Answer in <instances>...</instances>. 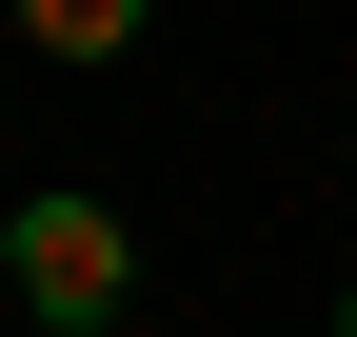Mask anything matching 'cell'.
I'll list each match as a JSON object with an SVG mask.
<instances>
[{"label": "cell", "instance_id": "obj_1", "mask_svg": "<svg viewBox=\"0 0 357 337\" xmlns=\"http://www.w3.org/2000/svg\"><path fill=\"white\" fill-rule=\"evenodd\" d=\"M0 278H20V318H60V337H100L119 298H139V238H119L100 198H20V219H0Z\"/></svg>", "mask_w": 357, "mask_h": 337}, {"label": "cell", "instance_id": "obj_3", "mask_svg": "<svg viewBox=\"0 0 357 337\" xmlns=\"http://www.w3.org/2000/svg\"><path fill=\"white\" fill-rule=\"evenodd\" d=\"M337 337H357V318H337Z\"/></svg>", "mask_w": 357, "mask_h": 337}, {"label": "cell", "instance_id": "obj_2", "mask_svg": "<svg viewBox=\"0 0 357 337\" xmlns=\"http://www.w3.org/2000/svg\"><path fill=\"white\" fill-rule=\"evenodd\" d=\"M139 20H159V0H20V40H40V60H119Z\"/></svg>", "mask_w": 357, "mask_h": 337}]
</instances>
